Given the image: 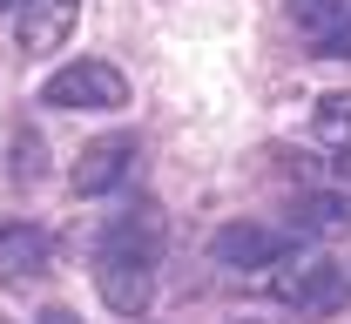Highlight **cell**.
I'll return each instance as SVG.
<instances>
[{
  "mask_svg": "<svg viewBox=\"0 0 351 324\" xmlns=\"http://www.w3.org/2000/svg\"><path fill=\"white\" fill-rule=\"evenodd\" d=\"M270 297H284L298 318H331V311H345L351 284H345V271H338L331 257H317V250H284V257L270 264Z\"/></svg>",
  "mask_w": 351,
  "mask_h": 324,
  "instance_id": "cell-1",
  "label": "cell"
},
{
  "mask_svg": "<svg viewBox=\"0 0 351 324\" xmlns=\"http://www.w3.org/2000/svg\"><path fill=\"white\" fill-rule=\"evenodd\" d=\"M41 101L47 108H122L129 101V82L108 61H68V68H54L41 82Z\"/></svg>",
  "mask_w": 351,
  "mask_h": 324,
  "instance_id": "cell-2",
  "label": "cell"
},
{
  "mask_svg": "<svg viewBox=\"0 0 351 324\" xmlns=\"http://www.w3.org/2000/svg\"><path fill=\"white\" fill-rule=\"evenodd\" d=\"M129 169H135V136H101L75 155L68 183H75V196H108V189H122Z\"/></svg>",
  "mask_w": 351,
  "mask_h": 324,
  "instance_id": "cell-3",
  "label": "cell"
},
{
  "mask_svg": "<svg viewBox=\"0 0 351 324\" xmlns=\"http://www.w3.org/2000/svg\"><path fill=\"white\" fill-rule=\"evenodd\" d=\"M291 243L277 230H263V223H223L217 243H210V257H217L223 271H263V264H277Z\"/></svg>",
  "mask_w": 351,
  "mask_h": 324,
  "instance_id": "cell-4",
  "label": "cell"
},
{
  "mask_svg": "<svg viewBox=\"0 0 351 324\" xmlns=\"http://www.w3.org/2000/svg\"><path fill=\"white\" fill-rule=\"evenodd\" d=\"M101 250H108V257H135V264L156 271V257H162V210H156V203L122 210V216L108 223V236H101Z\"/></svg>",
  "mask_w": 351,
  "mask_h": 324,
  "instance_id": "cell-5",
  "label": "cell"
},
{
  "mask_svg": "<svg viewBox=\"0 0 351 324\" xmlns=\"http://www.w3.org/2000/svg\"><path fill=\"white\" fill-rule=\"evenodd\" d=\"M95 284H101V297H108V311H122V318H142L149 311V264H135V257H108V250H95Z\"/></svg>",
  "mask_w": 351,
  "mask_h": 324,
  "instance_id": "cell-6",
  "label": "cell"
},
{
  "mask_svg": "<svg viewBox=\"0 0 351 324\" xmlns=\"http://www.w3.org/2000/svg\"><path fill=\"white\" fill-rule=\"evenodd\" d=\"M75 14H82V0H27L14 34H21L27 54H54V47H68V34H75Z\"/></svg>",
  "mask_w": 351,
  "mask_h": 324,
  "instance_id": "cell-7",
  "label": "cell"
},
{
  "mask_svg": "<svg viewBox=\"0 0 351 324\" xmlns=\"http://www.w3.org/2000/svg\"><path fill=\"white\" fill-rule=\"evenodd\" d=\"M47 271V230L0 223V284H34Z\"/></svg>",
  "mask_w": 351,
  "mask_h": 324,
  "instance_id": "cell-8",
  "label": "cell"
},
{
  "mask_svg": "<svg viewBox=\"0 0 351 324\" xmlns=\"http://www.w3.org/2000/svg\"><path fill=\"white\" fill-rule=\"evenodd\" d=\"M291 223L304 236H351V196H304L291 210Z\"/></svg>",
  "mask_w": 351,
  "mask_h": 324,
  "instance_id": "cell-9",
  "label": "cell"
},
{
  "mask_svg": "<svg viewBox=\"0 0 351 324\" xmlns=\"http://www.w3.org/2000/svg\"><path fill=\"white\" fill-rule=\"evenodd\" d=\"M311 129H317V142H331V149H351V95H317Z\"/></svg>",
  "mask_w": 351,
  "mask_h": 324,
  "instance_id": "cell-10",
  "label": "cell"
},
{
  "mask_svg": "<svg viewBox=\"0 0 351 324\" xmlns=\"http://www.w3.org/2000/svg\"><path fill=\"white\" fill-rule=\"evenodd\" d=\"M345 14H351V0H291V27L311 34V41H324Z\"/></svg>",
  "mask_w": 351,
  "mask_h": 324,
  "instance_id": "cell-11",
  "label": "cell"
},
{
  "mask_svg": "<svg viewBox=\"0 0 351 324\" xmlns=\"http://www.w3.org/2000/svg\"><path fill=\"white\" fill-rule=\"evenodd\" d=\"M14 176H21V183L41 176V136H27V129L14 136Z\"/></svg>",
  "mask_w": 351,
  "mask_h": 324,
  "instance_id": "cell-12",
  "label": "cell"
},
{
  "mask_svg": "<svg viewBox=\"0 0 351 324\" xmlns=\"http://www.w3.org/2000/svg\"><path fill=\"white\" fill-rule=\"evenodd\" d=\"M317 54H331V61H351V14L331 27V34H324V41H317Z\"/></svg>",
  "mask_w": 351,
  "mask_h": 324,
  "instance_id": "cell-13",
  "label": "cell"
},
{
  "mask_svg": "<svg viewBox=\"0 0 351 324\" xmlns=\"http://www.w3.org/2000/svg\"><path fill=\"white\" fill-rule=\"evenodd\" d=\"M41 324H82V318H75V311H61V304H54V311H41Z\"/></svg>",
  "mask_w": 351,
  "mask_h": 324,
  "instance_id": "cell-14",
  "label": "cell"
},
{
  "mask_svg": "<svg viewBox=\"0 0 351 324\" xmlns=\"http://www.w3.org/2000/svg\"><path fill=\"white\" fill-rule=\"evenodd\" d=\"M338 183H351V149H338Z\"/></svg>",
  "mask_w": 351,
  "mask_h": 324,
  "instance_id": "cell-15",
  "label": "cell"
},
{
  "mask_svg": "<svg viewBox=\"0 0 351 324\" xmlns=\"http://www.w3.org/2000/svg\"><path fill=\"white\" fill-rule=\"evenodd\" d=\"M0 7H21V0H0Z\"/></svg>",
  "mask_w": 351,
  "mask_h": 324,
  "instance_id": "cell-16",
  "label": "cell"
}]
</instances>
